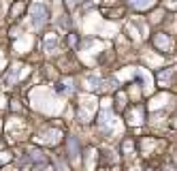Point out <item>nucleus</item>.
<instances>
[{
  "instance_id": "7ed1b4c3",
  "label": "nucleus",
  "mask_w": 177,
  "mask_h": 171,
  "mask_svg": "<svg viewBox=\"0 0 177 171\" xmlns=\"http://www.w3.org/2000/svg\"><path fill=\"white\" fill-rule=\"evenodd\" d=\"M28 4H30V0H11V4L7 7V13H4L7 22H9L11 26H17L26 17Z\"/></svg>"
},
{
  "instance_id": "f8f14e48",
  "label": "nucleus",
  "mask_w": 177,
  "mask_h": 171,
  "mask_svg": "<svg viewBox=\"0 0 177 171\" xmlns=\"http://www.w3.org/2000/svg\"><path fill=\"white\" fill-rule=\"evenodd\" d=\"M13 165V148L7 146L0 150V169H7Z\"/></svg>"
},
{
  "instance_id": "0eeeda50",
  "label": "nucleus",
  "mask_w": 177,
  "mask_h": 171,
  "mask_svg": "<svg viewBox=\"0 0 177 171\" xmlns=\"http://www.w3.org/2000/svg\"><path fill=\"white\" fill-rule=\"evenodd\" d=\"M41 45H43V51L45 54H56L60 49V39L56 32H43L41 37Z\"/></svg>"
},
{
  "instance_id": "f03ea898",
  "label": "nucleus",
  "mask_w": 177,
  "mask_h": 171,
  "mask_svg": "<svg viewBox=\"0 0 177 171\" xmlns=\"http://www.w3.org/2000/svg\"><path fill=\"white\" fill-rule=\"evenodd\" d=\"M26 15H30V24H32L34 30H43L49 24V17H51L49 7H47L45 0H32L28 4V13Z\"/></svg>"
},
{
  "instance_id": "6e6552de",
  "label": "nucleus",
  "mask_w": 177,
  "mask_h": 171,
  "mask_svg": "<svg viewBox=\"0 0 177 171\" xmlns=\"http://www.w3.org/2000/svg\"><path fill=\"white\" fill-rule=\"evenodd\" d=\"M128 101H130V96H128V92L126 90H115L113 92V109L118 111V113H124V109L128 107Z\"/></svg>"
},
{
  "instance_id": "20e7f679",
  "label": "nucleus",
  "mask_w": 177,
  "mask_h": 171,
  "mask_svg": "<svg viewBox=\"0 0 177 171\" xmlns=\"http://www.w3.org/2000/svg\"><path fill=\"white\" fill-rule=\"evenodd\" d=\"M152 45L160 54H173L175 51V41H173V37L169 32H162V30H156L152 34Z\"/></svg>"
},
{
  "instance_id": "2eb2a0df",
  "label": "nucleus",
  "mask_w": 177,
  "mask_h": 171,
  "mask_svg": "<svg viewBox=\"0 0 177 171\" xmlns=\"http://www.w3.org/2000/svg\"><path fill=\"white\" fill-rule=\"evenodd\" d=\"M7 64H9V62L2 58V51H0V75H2V71H4V69H7Z\"/></svg>"
},
{
  "instance_id": "a211bd4d",
  "label": "nucleus",
  "mask_w": 177,
  "mask_h": 171,
  "mask_svg": "<svg viewBox=\"0 0 177 171\" xmlns=\"http://www.w3.org/2000/svg\"><path fill=\"white\" fill-rule=\"evenodd\" d=\"M96 171H105V169H96Z\"/></svg>"
},
{
  "instance_id": "1a4fd4ad",
  "label": "nucleus",
  "mask_w": 177,
  "mask_h": 171,
  "mask_svg": "<svg viewBox=\"0 0 177 171\" xmlns=\"http://www.w3.org/2000/svg\"><path fill=\"white\" fill-rule=\"evenodd\" d=\"M134 154H139V152H137V139L124 137V139H122V158L124 160L134 158Z\"/></svg>"
},
{
  "instance_id": "39448f33",
  "label": "nucleus",
  "mask_w": 177,
  "mask_h": 171,
  "mask_svg": "<svg viewBox=\"0 0 177 171\" xmlns=\"http://www.w3.org/2000/svg\"><path fill=\"white\" fill-rule=\"evenodd\" d=\"M124 118H126L128 126L143 124L147 120V116H145V105H143V103H132V105H128V107L124 109Z\"/></svg>"
},
{
  "instance_id": "ddd939ff",
  "label": "nucleus",
  "mask_w": 177,
  "mask_h": 171,
  "mask_svg": "<svg viewBox=\"0 0 177 171\" xmlns=\"http://www.w3.org/2000/svg\"><path fill=\"white\" fill-rule=\"evenodd\" d=\"M66 43H68L71 51H79V43H81V39H79V34H77V32L68 30V34H66Z\"/></svg>"
},
{
  "instance_id": "423d86ee",
  "label": "nucleus",
  "mask_w": 177,
  "mask_h": 171,
  "mask_svg": "<svg viewBox=\"0 0 177 171\" xmlns=\"http://www.w3.org/2000/svg\"><path fill=\"white\" fill-rule=\"evenodd\" d=\"M62 146H64V156L71 160V165L77 163V160H81V143H79V137H75V135L64 137Z\"/></svg>"
},
{
  "instance_id": "dca6fc26",
  "label": "nucleus",
  "mask_w": 177,
  "mask_h": 171,
  "mask_svg": "<svg viewBox=\"0 0 177 171\" xmlns=\"http://www.w3.org/2000/svg\"><path fill=\"white\" fill-rule=\"evenodd\" d=\"M162 171H177V169L171 165V163H166V165H162Z\"/></svg>"
},
{
  "instance_id": "6ab92c4d",
  "label": "nucleus",
  "mask_w": 177,
  "mask_h": 171,
  "mask_svg": "<svg viewBox=\"0 0 177 171\" xmlns=\"http://www.w3.org/2000/svg\"><path fill=\"white\" fill-rule=\"evenodd\" d=\"M0 171H2V169H0Z\"/></svg>"
},
{
  "instance_id": "f3484780",
  "label": "nucleus",
  "mask_w": 177,
  "mask_h": 171,
  "mask_svg": "<svg viewBox=\"0 0 177 171\" xmlns=\"http://www.w3.org/2000/svg\"><path fill=\"white\" fill-rule=\"evenodd\" d=\"M145 171H156V169H152V167H149V169H145Z\"/></svg>"
},
{
  "instance_id": "9b49d317",
  "label": "nucleus",
  "mask_w": 177,
  "mask_h": 171,
  "mask_svg": "<svg viewBox=\"0 0 177 171\" xmlns=\"http://www.w3.org/2000/svg\"><path fill=\"white\" fill-rule=\"evenodd\" d=\"M53 163V171H73L71 160L66 158L64 154H53V158H49Z\"/></svg>"
},
{
  "instance_id": "f257e3e1",
  "label": "nucleus",
  "mask_w": 177,
  "mask_h": 171,
  "mask_svg": "<svg viewBox=\"0 0 177 171\" xmlns=\"http://www.w3.org/2000/svg\"><path fill=\"white\" fill-rule=\"evenodd\" d=\"M28 113H11L7 120H2V137L7 146H24L32 137V126L26 118Z\"/></svg>"
},
{
  "instance_id": "9d476101",
  "label": "nucleus",
  "mask_w": 177,
  "mask_h": 171,
  "mask_svg": "<svg viewBox=\"0 0 177 171\" xmlns=\"http://www.w3.org/2000/svg\"><path fill=\"white\" fill-rule=\"evenodd\" d=\"M156 2L158 0H126V4H128L130 9L139 11V13H145V11H149V9H154Z\"/></svg>"
},
{
  "instance_id": "4468645a",
  "label": "nucleus",
  "mask_w": 177,
  "mask_h": 171,
  "mask_svg": "<svg viewBox=\"0 0 177 171\" xmlns=\"http://www.w3.org/2000/svg\"><path fill=\"white\" fill-rule=\"evenodd\" d=\"M79 4H81V0H64V9L66 11H75Z\"/></svg>"
}]
</instances>
